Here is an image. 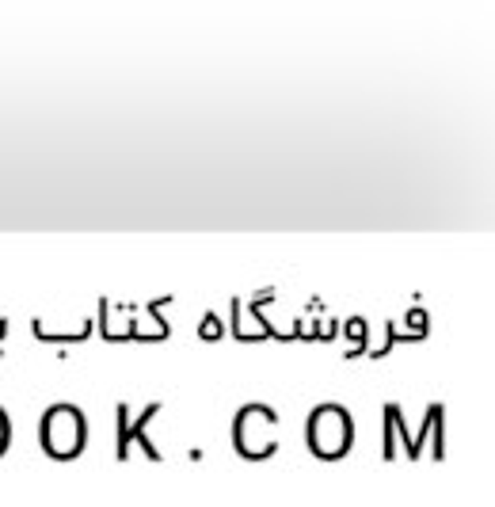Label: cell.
Wrapping results in <instances>:
<instances>
[{"label":"cell","instance_id":"obj_1","mask_svg":"<svg viewBox=\"0 0 495 507\" xmlns=\"http://www.w3.org/2000/svg\"><path fill=\"white\" fill-rule=\"evenodd\" d=\"M347 416H343L339 408H320L313 420V446L320 450V454H343V446H347Z\"/></svg>","mask_w":495,"mask_h":507},{"label":"cell","instance_id":"obj_2","mask_svg":"<svg viewBox=\"0 0 495 507\" xmlns=\"http://www.w3.org/2000/svg\"><path fill=\"white\" fill-rule=\"evenodd\" d=\"M84 439V427H80V416L73 408H58L50 420H46V446L54 450V454H73V450L80 446Z\"/></svg>","mask_w":495,"mask_h":507},{"label":"cell","instance_id":"obj_3","mask_svg":"<svg viewBox=\"0 0 495 507\" xmlns=\"http://www.w3.org/2000/svg\"><path fill=\"white\" fill-rule=\"evenodd\" d=\"M4 439H8V427H4V416H0V446H4Z\"/></svg>","mask_w":495,"mask_h":507}]
</instances>
